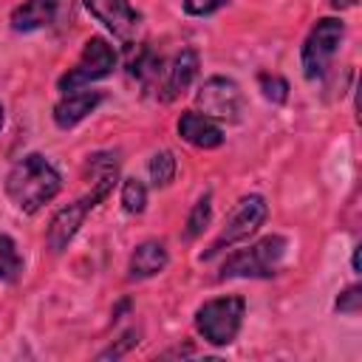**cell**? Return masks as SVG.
Masks as SVG:
<instances>
[{
    "instance_id": "obj_18",
    "label": "cell",
    "mask_w": 362,
    "mask_h": 362,
    "mask_svg": "<svg viewBox=\"0 0 362 362\" xmlns=\"http://www.w3.org/2000/svg\"><path fill=\"white\" fill-rule=\"evenodd\" d=\"M260 90L269 102H286L288 96V82L283 76H274V74H263L260 76Z\"/></svg>"
},
{
    "instance_id": "obj_8",
    "label": "cell",
    "mask_w": 362,
    "mask_h": 362,
    "mask_svg": "<svg viewBox=\"0 0 362 362\" xmlns=\"http://www.w3.org/2000/svg\"><path fill=\"white\" fill-rule=\"evenodd\" d=\"M88 11L119 40H130L139 25V14L127 0H85Z\"/></svg>"
},
{
    "instance_id": "obj_3",
    "label": "cell",
    "mask_w": 362,
    "mask_h": 362,
    "mask_svg": "<svg viewBox=\"0 0 362 362\" xmlns=\"http://www.w3.org/2000/svg\"><path fill=\"white\" fill-rule=\"evenodd\" d=\"M243 300L240 297H218L198 308L195 328L198 334L212 345H229L243 322Z\"/></svg>"
},
{
    "instance_id": "obj_4",
    "label": "cell",
    "mask_w": 362,
    "mask_h": 362,
    "mask_svg": "<svg viewBox=\"0 0 362 362\" xmlns=\"http://www.w3.org/2000/svg\"><path fill=\"white\" fill-rule=\"evenodd\" d=\"M116 65V51L102 40V37H90L82 48V57L79 62L59 79V90L68 93V90H79L82 85H90L102 76H107Z\"/></svg>"
},
{
    "instance_id": "obj_19",
    "label": "cell",
    "mask_w": 362,
    "mask_h": 362,
    "mask_svg": "<svg viewBox=\"0 0 362 362\" xmlns=\"http://www.w3.org/2000/svg\"><path fill=\"white\" fill-rule=\"evenodd\" d=\"M362 305V288L359 286H351L345 294H339L337 300V311H348V314H356Z\"/></svg>"
},
{
    "instance_id": "obj_6",
    "label": "cell",
    "mask_w": 362,
    "mask_h": 362,
    "mask_svg": "<svg viewBox=\"0 0 362 362\" xmlns=\"http://www.w3.org/2000/svg\"><path fill=\"white\" fill-rule=\"evenodd\" d=\"M263 221H266V201H263L260 195L243 198V201L238 204V209L232 212V218L226 221L223 232H221V235L212 240V246L204 252V257H215L218 252L229 249L232 243L246 240L252 232H257V226H260Z\"/></svg>"
},
{
    "instance_id": "obj_15",
    "label": "cell",
    "mask_w": 362,
    "mask_h": 362,
    "mask_svg": "<svg viewBox=\"0 0 362 362\" xmlns=\"http://www.w3.org/2000/svg\"><path fill=\"white\" fill-rule=\"evenodd\" d=\"M173 175H175V158H173V153H167V150L156 153L153 161H150V178H153V184L156 187H167L173 181Z\"/></svg>"
},
{
    "instance_id": "obj_11",
    "label": "cell",
    "mask_w": 362,
    "mask_h": 362,
    "mask_svg": "<svg viewBox=\"0 0 362 362\" xmlns=\"http://www.w3.org/2000/svg\"><path fill=\"white\" fill-rule=\"evenodd\" d=\"M62 0H25L20 8L11 14V28L14 31H34L57 20Z\"/></svg>"
},
{
    "instance_id": "obj_16",
    "label": "cell",
    "mask_w": 362,
    "mask_h": 362,
    "mask_svg": "<svg viewBox=\"0 0 362 362\" xmlns=\"http://www.w3.org/2000/svg\"><path fill=\"white\" fill-rule=\"evenodd\" d=\"M122 204H124L127 212H141L144 204H147V189H144V184L136 181V178H124V184H122Z\"/></svg>"
},
{
    "instance_id": "obj_1",
    "label": "cell",
    "mask_w": 362,
    "mask_h": 362,
    "mask_svg": "<svg viewBox=\"0 0 362 362\" xmlns=\"http://www.w3.org/2000/svg\"><path fill=\"white\" fill-rule=\"evenodd\" d=\"M59 173L45 161L40 153H28L20 158L8 178H6V192L14 201L17 209L23 212H37L42 204H48L59 192Z\"/></svg>"
},
{
    "instance_id": "obj_12",
    "label": "cell",
    "mask_w": 362,
    "mask_h": 362,
    "mask_svg": "<svg viewBox=\"0 0 362 362\" xmlns=\"http://www.w3.org/2000/svg\"><path fill=\"white\" fill-rule=\"evenodd\" d=\"M195 74H198V54H195L192 48H184V51L173 59V65H170V71H167V79H164V99H175L178 93H184V90L189 88V82L195 79Z\"/></svg>"
},
{
    "instance_id": "obj_13",
    "label": "cell",
    "mask_w": 362,
    "mask_h": 362,
    "mask_svg": "<svg viewBox=\"0 0 362 362\" xmlns=\"http://www.w3.org/2000/svg\"><path fill=\"white\" fill-rule=\"evenodd\" d=\"M167 266V249L158 240H147L136 246L130 255V277H153Z\"/></svg>"
},
{
    "instance_id": "obj_20",
    "label": "cell",
    "mask_w": 362,
    "mask_h": 362,
    "mask_svg": "<svg viewBox=\"0 0 362 362\" xmlns=\"http://www.w3.org/2000/svg\"><path fill=\"white\" fill-rule=\"evenodd\" d=\"M226 0H184V11L187 14H212L215 8H221Z\"/></svg>"
},
{
    "instance_id": "obj_7",
    "label": "cell",
    "mask_w": 362,
    "mask_h": 362,
    "mask_svg": "<svg viewBox=\"0 0 362 362\" xmlns=\"http://www.w3.org/2000/svg\"><path fill=\"white\" fill-rule=\"evenodd\" d=\"M198 107L204 110V116H215V119H238L240 110V90L232 79L226 76H212L201 85L198 90Z\"/></svg>"
},
{
    "instance_id": "obj_9",
    "label": "cell",
    "mask_w": 362,
    "mask_h": 362,
    "mask_svg": "<svg viewBox=\"0 0 362 362\" xmlns=\"http://www.w3.org/2000/svg\"><path fill=\"white\" fill-rule=\"evenodd\" d=\"M178 133L184 136V141H189V144H195V147H204V150L218 147V144L223 141V130H221L209 116L195 113V110L181 113V119H178Z\"/></svg>"
},
{
    "instance_id": "obj_10",
    "label": "cell",
    "mask_w": 362,
    "mask_h": 362,
    "mask_svg": "<svg viewBox=\"0 0 362 362\" xmlns=\"http://www.w3.org/2000/svg\"><path fill=\"white\" fill-rule=\"evenodd\" d=\"M99 102H102V93L99 90H68L62 96V102H57V107H54V122L59 127H74Z\"/></svg>"
},
{
    "instance_id": "obj_17",
    "label": "cell",
    "mask_w": 362,
    "mask_h": 362,
    "mask_svg": "<svg viewBox=\"0 0 362 362\" xmlns=\"http://www.w3.org/2000/svg\"><path fill=\"white\" fill-rule=\"evenodd\" d=\"M209 195H204L195 206H192V212H189V218H187V235L189 238H195V235H201L204 232V226L209 223Z\"/></svg>"
},
{
    "instance_id": "obj_21",
    "label": "cell",
    "mask_w": 362,
    "mask_h": 362,
    "mask_svg": "<svg viewBox=\"0 0 362 362\" xmlns=\"http://www.w3.org/2000/svg\"><path fill=\"white\" fill-rule=\"evenodd\" d=\"M354 3H356V0H334L337 8H348V6H354Z\"/></svg>"
},
{
    "instance_id": "obj_22",
    "label": "cell",
    "mask_w": 362,
    "mask_h": 362,
    "mask_svg": "<svg viewBox=\"0 0 362 362\" xmlns=\"http://www.w3.org/2000/svg\"><path fill=\"white\" fill-rule=\"evenodd\" d=\"M0 127H3V107H0Z\"/></svg>"
},
{
    "instance_id": "obj_5",
    "label": "cell",
    "mask_w": 362,
    "mask_h": 362,
    "mask_svg": "<svg viewBox=\"0 0 362 362\" xmlns=\"http://www.w3.org/2000/svg\"><path fill=\"white\" fill-rule=\"evenodd\" d=\"M342 31H345L342 23L334 20V17H325V20H320L311 28V34H308V40L303 45V74L308 79H317V76L325 74L328 62L337 54V45L342 40Z\"/></svg>"
},
{
    "instance_id": "obj_14",
    "label": "cell",
    "mask_w": 362,
    "mask_h": 362,
    "mask_svg": "<svg viewBox=\"0 0 362 362\" xmlns=\"http://www.w3.org/2000/svg\"><path fill=\"white\" fill-rule=\"evenodd\" d=\"M23 272V257L14 246V240L8 235L0 232V280H17Z\"/></svg>"
},
{
    "instance_id": "obj_2",
    "label": "cell",
    "mask_w": 362,
    "mask_h": 362,
    "mask_svg": "<svg viewBox=\"0 0 362 362\" xmlns=\"http://www.w3.org/2000/svg\"><path fill=\"white\" fill-rule=\"evenodd\" d=\"M286 255V238L269 235L249 249L229 255L221 266V277H272Z\"/></svg>"
}]
</instances>
